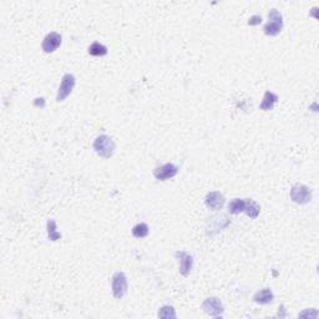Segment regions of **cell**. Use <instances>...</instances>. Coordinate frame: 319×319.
<instances>
[{"label":"cell","mask_w":319,"mask_h":319,"mask_svg":"<svg viewBox=\"0 0 319 319\" xmlns=\"http://www.w3.org/2000/svg\"><path fill=\"white\" fill-rule=\"evenodd\" d=\"M75 84H76V79H75L73 74H65V75L62 76L61 82H60L59 90H57L56 95V101L62 102L64 100H66V97L73 93L74 88H75Z\"/></svg>","instance_id":"5"},{"label":"cell","mask_w":319,"mask_h":319,"mask_svg":"<svg viewBox=\"0 0 319 319\" xmlns=\"http://www.w3.org/2000/svg\"><path fill=\"white\" fill-rule=\"evenodd\" d=\"M157 316L164 319H175L177 314H176L175 308L172 305H164V307L160 308Z\"/></svg>","instance_id":"18"},{"label":"cell","mask_w":319,"mask_h":319,"mask_svg":"<svg viewBox=\"0 0 319 319\" xmlns=\"http://www.w3.org/2000/svg\"><path fill=\"white\" fill-rule=\"evenodd\" d=\"M260 212H261V206L257 204V202H256V201L251 200V198L246 200L244 213H246L249 218H252V220H256V218L260 216Z\"/></svg>","instance_id":"13"},{"label":"cell","mask_w":319,"mask_h":319,"mask_svg":"<svg viewBox=\"0 0 319 319\" xmlns=\"http://www.w3.org/2000/svg\"><path fill=\"white\" fill-rule=\"evenodd\" d=\"M202 309L206 314H208L209 317H215V318H218V317H222L223 312H225V308H223L222 302H221L218 298L216 297H209L202 303Z\"/></svg>","instance_id":"7"},{"label":"cell","mask_w":319,"mask_h":319,"mask_svg":"<svg viewBox=\"0 0 319 319\" xmlns=\"http://www.w3.org/2000/svg\"><path fill=\"white\" fill-rule=\"evenodd\" d=\"M274 300V294L272 292V289L269 288H263L261 291H258L257 293H254L253 300L258 304H269V303L273 302Z\"/></svg>","instance_id":"11"},{"label":"cell","mask_w":319,"mask_h":319,"mask_svg":"<svg viewBox=\"0 0 319 319\" xmlns=\"http://www.w3.org/2000/svg\"><path fill=\"white\" fill-rule=\"evenodd\" d=\"M62 38L59 33L56 31H53V33H49L44 40H42L41 49L44 50V53L46 54H50V53H54L59 49V46L61 45Z\"/></svg>","instance_id":"8"},{"label":"cell","mask_w":319,"mask_h":319,"mask_svg":"<svg viewBox=\"0 0 319 319\" xmlns=\"http://www.w3.org/2000/svg\"><path fill=\"white\" fill-rule=\"evenodd\" d=\"M317 316H318V312L316 309H309L300 314V317H309V318H317Z\"/></svg>","instance_id":"19"},{"label":"cell","mask_w":319,"mask_h":319,"mask_svg":"<svg viewBox=\"0 0 319 319\" xmlns=\"http://www.w3.org/2000/svg\"><path fill=\"white\" fill-rule=\"evenodd\" d=\"M278 101V96L272 91H265L264 96H263L262 102L260 105V109L263 111H269L273 110L274 105L277 104Z\"/></svg>","instance_id":"12"},{"label":"cell","mask_w":319,"mask_h":319,"mask_svg":"<svg viewBox=\"0 0 319 319\" xmlns=\"http://www.w3.org/2000/svg\"><path fill=\"white\" fill-rule=\"evenodd\" d=\"M131 232H132V236L135 238H145L149 235V226L144 222L139 223V225H136V226L133 227Z\"/></svg>","instance_id":"17"},{"label":"cell","mask_w":319,"mask_h":319,"mask_svg":"<svg viewBox=\"0 0 319 319\" xmlns=\"http://www.w3.org/2000/svg\"><path fill=\"white\" fill-rule=\"evenodd\" d=\"M175 257L178 262V268H180L178 271H180V273L184 277H187L191 273V271H192L193 257L185 251H177L175 253Z\"/></svg>","instance_id":"6"},{"label":"cell","mask_w":319,"mask_h":319,"mask_svg":"<svg viewBox=\"0 0 319 319\" xmlns=\"http://www.w3.org/2000/svg\"><path fill=\"white\" fill-rule=\"evenodd\" d=\"M93 147L95 152H96L100 157L108 160V158L113 157V152H115L116 145L110 136L100 135L95 139Z\"/></svg>","instance_id":"1"},{"label":"cell","mask_w":319,"mask_h":319,"mask_svg":"<svg viewBox=\"0 0 319 319\" xmlns=\"http://www.w3.org/2000/svg\"><path fill=\"white\" fill-rule=\"evenodd\" d=\"M46 228H48V237L50 241L55 242V241L61 238V233L57 232L56 222H55L54 220H48V222H46Z\"/></svg>","instance_id":"16"},{"label":"cell","mask_w":319,"mask_h":319,"mask_svg":"<svg viewBox=\"0 0 319 319\" xmlns=\"http://www.w3.org/2000/svg\"><path fill=\"white\" fill-rule=\"evenodd\" d=\"M178 172V167L176 165L171 164H165L160 167H156L153 169V176H155L156 180L158 181H167L169 178H173Z\"/></svg>","instance_id":"9"},{"label":"cell","mask_w":319,"mask_h":319,"mask_svg":"<svg viewBox=\"0 0 319 319\" xmlns=\"http://www.w3.org/2000/svg\"><path fill=\"white\" fill-rule=\"evenodd\" d=\"M291 200L297 205H305L308 202H311L312 200V191L309 187L304 186V185H294L291 188Z\"/></svg>","instance_id":"4"},{"label":"cell","mask_w":319,"mask_h":319,"mask_svg":"<svg viewBox=\"0 0 319 319\" xmlns=\"http://www.w3.org/2000/svg\"><path fill=\"white\" fill-rule=\"evenodd\" d=\"M283 29V17L277 9H271L268 13V21L263 28L267 37H276Z\"/></svg>","instance_id":"2"},{"label":"cell","mask_w":319,"mask_h":319,"mask_svg":"<svg viewBox=\"0 0 319 319\" xmlns=\"http://www.w3.org/2000/svg\"><path fill=\"white\" fill-rule=\"evenodd\" d=\"M244 207H246V200L242 198H235L232 200L228 205V211L232 215H240L242 212H244Z\"/></svg>","instance_id":"14"},{"label":"cell","mask_w":319,"mask_h":319,"mask_svg":"<svg viewBox=\"0 0 319 319\" xmlns=\"http://www.w3.org/2000/svg\"><path fill=\"white\" fill-rule=\"evenodd\" d=\"M226 198L220 191H212V192L207 193L206 198H205V205L207 208L212 209V211H220L225 206Z\"/></svg>","instance_id":"10"},{"label":"cell","mask_w":319,"mask_h":319,"mask_svg":"<svg viewBox=\"0 0 319 319\" xmlns=\"http://www.w3.org/2000/svg\"><path fill=\"white\" fill-rule=\"evenodd\" d=\"M127 277L124 272H116L111 280V291L115 300H121L127 293Z\"/></svg>","instance_id":"3"},{"label":"cell","mask_w":319,"mask_h":319,"mask_svg":"<svg viewBox=\"0 0 319 319\" xmlns=\"http://www.w3.org/2000/svg\"><path fill=\"white\" fill-rule=\"evenodd\" d=\"M88 53L91 56H105V55H108V48L100 44V42L95 41L89 46Z\"/></svg>","instance_id":"15"},{"label":"cell","mask_w":319,"mask_h":319,"mask_svg":"<svg viewBox=\"0 0 319 319\" xmlns=\"http://www.w3.org/2000/svg\"><path fill=\"white\" fill-rule=\"evenodd\" d=\"M261 21H262V18L260 15H253L248 20V25H258V24H261Z\"/></svg>","instance_id":"20"}]
</instances>
